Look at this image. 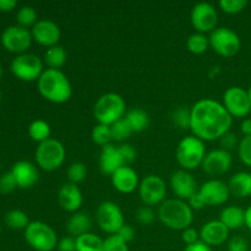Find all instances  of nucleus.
<instances>
[{"mask_svg":"<svg viewBox=\"0 0 251 251\" xmlns=\"http://www.w3.org/2000/svg\"><path fill=\"white\" fill-rule=\"evenodd\" d=\"M188 203H189V206L193 208V211L194 210H201V208L205 207V203H203L202 199L200 198L199 193L195 194V195H194L193 198L188 201Z\"/></svg>","mask_w":251,"mask_h":251,"instance_id":"8fccbe9b","label":"nucleus"},{"mask_svg":"<svg viewBox=\"0 0 251 251\" xmlns=\"http://www.w3.org/2000/svg\"><path fill=\"white\" fill-rule=\"evenodd\" d=\"M239 142L240 141H238L237 135L233 134V132L230 131L223 135V136L220 139V144H221V147H222V150H225V151H228V152H230L234 149H238Z\"/></svg>","mask_w":251,"mask_h":251,"instance_id":"c03bdc74","label":"nucleus"},{"mask_svg":"<svg viewBox=\"0 0 251 251\" xmlns=\"http://www.w3.org/2000/svg\"><path fill=\"white\" fill-rule=\"evenodd\" d=\"M117 235L119 238H122L125 243L129 244L132 239L135 238V229L129 225H124L122 228L119 229V232L117 233Z\"/></svg>","mask_w":251,"mask_h":251,"instance_id":"09e8293b","label":"nucleus"},{"mask_svg":"<svg viewBox=\"0 0 251 251\" xmlns=\"http://www.w3.org/2000/svg\"><path fill=\"white\" fill-rule=\"evenodd\" d=\"M248 95H249V102H250V110H251V86H250L249 91H248Z\"/></svg>","mask_w":251,"mask_h":251,"instance_id":"6e6d98bb","label":"nucleus"},{"mask_svg":"<svg viewBox=\"0 0 251 251\" xmlns=\"http://www.w3.org/2000/svg\"><path fill=\"white\" fill-rule=\"evenodd\" d=\"M31 33L34 42L47 48L58 46L61 37L60 28L51 20H38V22L32 27Z\"/></svg>","mask_w":251,"mask_h":251,"instance_id":"f3484780","label":"nucleus"},{"mask_svg":"<svg viewBox=\"0 0 251 251\" xmlns=\"http://www.w3.org/2000/svg\"><path fill=\"white\" fill-rule=\"evenodd\" d=\"M103 251H130L127 243H125L122 238L115 235H109L104 239V248Z\"/></svg>","mask_w":251,"mask_h":251,"instance_id":"58836bf2","label":"nucleus"},{"mask_svg":"<svg viewBox=\"0 0 251 251\" xmlns=\"http://www.w3.org/2000/svg\"><path fill=\"white\" fill-rule=\"evenodd\" d=\"M247 0H221L220 7L223 12L229 15L240 14L247 7Z\"/></svg>","mask_w":251,"mask_h":251,"instance_id":"e433bc0d","label":"nucleus"},{"mask_svg":"<svg viewBox=\"0 0 251 251\" xmlns=\"http://www.w3.org/2000/svg\"><path fill=\"white\" fill-rule=\"evenodd\" d=\"M11 73L15 77L25 82L38 81L43 74V63L37 55L31 53H24L15 56L11 61Z\"/></svg>","mask_w":251,"mask_h":251,"instance_id":"1a4fd4ad","label":"nucleus"},{"mask_svg":"<svg viewBox=\"0 0 251 251\" xmlns=\"http://www.w3.org/2000/svg\"><path fill=\"white\" fill-rule=\"evenodd\" d=\"M198 193L205 206H221L227 202L230 196L228 184L218 179L205 181L199 188Z\"/></svg>","mask_w":251,"mask_h":251,"instance_id":"2eb2a0df","label":"nucleus"},{"mask_svg":"<svg viewBox=\"0 0 251 251\" xmlns=\"http://www.w3.org/2000/svg\"><path fill=\"white\" fill-rule=\"evenodd\" d=\"M17 188L16 180H15L14 176L11 172L0 176V193L1 194H10Z\"/></svg>","mask_w":251,"mask_h":251,"instance_id":"37998d69","label":"nucleus"},{"mask_svg":"<svg viewBox=\"0 0 251 251\" xmlns=\"http://www.w3.org/2000/svg\"><path fill=\"white\" fill-rule=\"evenodd\" d=\"M186 47H188L190 53L200 55V54H203L208 49V47H210V39L203 33L196 32V33L191 34L189 37L188 41H186Z\"/></svg>","mask_w":251,"mask_h":251,"instance_id":"473e14b6","label":"nucleus"},{"mask_svg":"<svg viewBox=\"0 0 251 251\" xmlns=\"http://www.w3.org/2000/svg\"><path fill=\"white\" fill-rule=\"evenodd\" d=\"M66 151L64 145L55 139H48L38 144L36 150V162L39 168L47 172H54L63 166Z\"/></svg>","mask_w":251,"mask_h":251,"instance_id":"0eeeda50","label":"nucleus"},{"mask_svg":"<svg viewBox=\"0 0 251 251\" xmlns=\"http://www.w3.org/2000/svg\"><path fill=\"white\" fill-rule=\"evenodd\" d=\"M118 150H119L120 156H122L123 162H124L125 166H131V164L136 161L137 152L132 145L122 144L120 146H118Z\"/></svg>","mask_w":251,"mask_h":251,"instance_id":"a19ab883","label":"nucleus"},{"mask_svg":"<svg viewBox=\"0 0 251 251\" xmlns=\"http://www.w3.org/2000/svg\"><path fill=\"white\" fill-rule=\"evenodd\" d=\"M191 25L199 33H207L217 28L218 14L210 2H199L191 10Z\"/></svg>","mask_w":251,"mask_h":251,"instance_id":"ddd939ff","label":"nucleus"},{"mask_svg":"<svg viewBox=\"0 0 251 251\" xmlns=\"http://www.w3.org/2000/svg\"><path fill=\"white\" fill-rule=\"evenodd\" d=\"M58 202L64 211L70 213L78 212L82 206L83 196L76 184L66 183L59 189Z\"/></svg>","mask_w":251,"mask_h":251,"instance_id":"412c9836","label":"nucleus"},{"mask_svg":"<svg viewBox=\"0 0 251 251\" xmlns=\"http://www.w3.org/2000/svg\"><path fill=\"white\" fill-rule=\"evenodd\" d=\"M159 221L173 230H185L194 221V211L186 201L167 199L159 205L157 212Z\"/></svg>","mask_w":251,"mask_h":251,"instance_id":"7ed1b4c3","label":"nucleus"},{"mask_svg":"<svg viewBox=\"0 0 251 251\" xmlns=\"http://www.w3.org/2000/svg\"><path fill=\"white\" fill-rule=\"evenodd\" d=\"M0 232H1V227H0Z\"/></svg>","mask_w":251,"mask_h":251,"instance_id":"bf43d9fd","label":"nucleus"},{"mask_svg":"<svg viewBox=\"0 0 251 251\" xmlns=\"http://www.w3.org/2000/svg\"><path fill=\"white\" fill-rule=\"evenodd\" d=\"M5 223L12 229L25 230L31 222L26 212L21 210H11L5 215Z\"/></svg>","mask_w":251,"mask_h":251,"instance_id":"2f4dec72","label":"nucleus"},{"mask_svg":"<svg viewBox=\"0 0 251 251\" xmlns=\"http://www.w3.org/2000/svg\"><path fill=\"white\" fill-rule=\"evenodd\" d=\"M184 251H212V248L208 247V245H206L205 243H202L200 240V242H198L196 244H193V245H189V247L185 248V250Z\"/></svg>","mask_w":251,"mask_h":251,"instance_id":"603ef678","label":"nucleus"},{"mask_svg":"<svg viewBox=\"0 0 251 251\" xmlns=\"http://www.w3.org/2000/svg\"><path fill=\"white\" fill-rule=\"evenodd\" d=\"M181 240L185 243L186 247L196 244L198 242H200V232H198V230L194 229V228L191 227L186 228V229L183 230V233H181Z\"/></svg>","mask_w":251,"mask_h":251,"instance_id":"a18cd8bd","label":"nucleus"},{"mask_svg":"<svg viewBox=\"0 0 251 251\" xmlns=\"http://www.w3.org/2000/svg\"><path fill=\"white\" fill-rule=\"evenodd\" d=\"M32 33L29 29L25 27L19 26H10L2 32L1 34V44L7 51L15 53L17 55L26 53L27 49L31 47Z\"/></svg>","mask_w":251,"mask_h":251,"instance_id":"f8f14e48","label":"nucleus"},{"mask_svg":"<svg viewBox=\"0 0 251 251\" xmlns=\"http://www.w3.org/2000/svg\"><path fill=\"white\" fill-rule=\"evenodd\" d=\"M228 251H249V244L242 237H234L228 243Z\"/></svg>","mask_w":251,"mask_h":251,"instance_id":"49530a36","label":"nucleus"},{"mask_svg":"<svg viewBox=\"0 0 251 251\" xmlns=\"http://www.w3.org/2000/svg\"><path fill=\"white\" fill-rule=\"evenodd\" d=\"M92 222L87 213L85 212H75L73 213L69 221L66 222V232L70 237L77 238L81 235L90 233Z\"/></svg>","mask_w":251,"mask_h":251,"instance_id":"393cba45","label":"nucleus"},{"mask_svg":"<svg viewBox=\"0 0 251 251\" xmlns=\"http://www.w3.org/2000/svg\"><path fill=\"white\" fill-rule=\"evenodd\" d=\"M68 59V54L64 47L61 46H54L47 49L46 54H44V63L47 64L48 69H54V70H59L63 68Z\"/></svg>","mask_w":251,"mask_h":251,"instance_id":"bb28decb","label":"nucleus"},{"mask_svg":"<svg viewBox=\"0 0 251 251\" xmlns=\"http://www.w3.org/2000/svg\"><path fill=\"white\" fill-rule=\"evenodd\" d=\"M39 95L48 102L61 104L68 102L73 95V87L64 73L54 69H46L37 81Z\"/></svg>","mask_w":251,"mask_h":251,"instance_id":"f03ea898","label":"nucleus"},{"mask_svg":"<svg viewBox=\"0 0 251 251\" xmlns=\"http://www.w3.org/2000/svg\"><path fill=\"white\" fill-rule=\"evenodd\" d=\"M239 158L245 166L251 167V136H244L238 146Z\"/></svg>","mask_w":251,"mask_h":251,"instance_id":"4c0bfd02","label":"nucleus"},{"mask_svg":"<svg viewBox=\"0 0 251 251\" xmlns=\"http://www.w3.org/2000/svg\"><path fill=\"white\" fill-rule=\"evenodd\" d=\"M92 141L98 146H105L112 141L110 126L103 124H97L92 130Z\"/></svg>","mask_w":251,"mask_h":251,"instance_id":"f704fd0d","label":"nucleus"},{"mask_svg":"<svg viewBox=\"0 0 251 251\" xmlns=\"http://www.w3.org/2000/svg\"><path fill=\"white\" fill-rule=\"evenodd\" d=\"M240 130L244 134V136H251V118L243 120L242 125H240Z\"/></svg>","mask_w":251,"mask_h":251,"instance_id":"864d4df0","label":"nucleus"},{"mask_svg":"<svg viewBox=\"0 0 251 251\" xmlns=\"http://www.w3.org/2000/svg\"><path fill=\"white\" fill-rule=\"evenodd\" d=\"M139 194L145 206L161 205L166 200L167 185L166 181L158 176H147L139 185Z\"/></svg>","mask_w":251,"mask_h":251,"instance_id":"9b49d317","label":"nucleus"},{"mask_svg":"<svg viewBox=\"0 0 251 251\" xmlns=\"http://www.w3.org/2000/svg\"><path fill=\"white\" fill-rule=\"evenodd\" d=\"M132 129L130 126V124L127 123V120L125 119V117L123 119L118 120L117 123H114L113 125H110V134H112V141L115 142H122L124 144V141H126L132 134Z\"/></svg>","mask_w":251,"mask_h":251,"instance_id":"7c9ffc66","label":"nucleus"},{"mask_svg":"<svg viewBox=\"0 0 251 251\" xmlns=\"http://www.w3.org/2000/svg\"><path fill=\"white\" fill-rule=\"evenodd\" d=\"M37 17H38L37 16V11L33 9V7L22 6L21 9L17 11V15H16L17 25L28 29V27H33L34 25L38 22Z\"/></svg>","mask_w":251,"mask_h":251,"instance_id":"72a5a7b5","label":"nucleus"},{"mask_svg":"<svg viewBox=\"0 0 251 251\" xmlns=\"http://www.w3.org/2000/svg\"><path fill=\"white\" fill-rule=\"evenodd\" d=\"M232 162L233 158L230 152L218 149L206 153L201 167L207 176H220L229 171Z\"/></svg>","mask_w":251,"mask_h":251,"instance_id":"dca6fc26","label":"nucleus"},{"mask_svg":"<svg viewBox=\"0 0 251 251\" xmlns=\"http://www.w3.org/2000/svg\"><path fill=\"white\" fill-rule=\"evenodd\" d=\"M17 6V2L15 0H0V11L10 12Z\"/></svg>","mask_w":251,"mask_h":251,"instance_id":"3c124183","label":"nucleus"},{"mask_svg":"<svg viewBox=\"0 0 251 251\" xmlns=\"http://www.w3.org/2000/svg\"><path fill=\"white\" fill-rule=\"evenodd\" d=\"M16 180L17 188L31 189L36 185L39 179V173L37 167L28 161H19L12 166L10 171Z\"/></svg>","mask_w":251,"mask_h":251,"instance_id":"aec40b11","label":"nucleus"},{"mask_svg":"<svg viewBox=\"0 0 251 251\" xmlns=\"http://www.w3.org/2000/svg\"><path fill=\"white\" fill-rule=\"evenodd\" d=\"M126 114V103L118 93H105L100 96L93 108V115L98 124L113 125Z\"/></svg>","mask_w":251,"mask_h":251,"instance_id":"20e7f679","label":"nucleus"},{"mask_svg":"<svg viewBox=\"0 0 251 251\" xmlns=\"http://www.w3.org/2000/svg\"><path fill=\"white\" fill-rule=\"evenodd\" d=\"M1 76H2V69L1 66H0V78H1Z\"/></svg>","mask_w":251,"mask_h":251,"instance_id":"4d7b16f0","label":"nucleus"},{"mask_svg":"<svg viewBox=\"0 0 251 251\" xmlns=\"http://www.w3.org/2000/svg\"><path fill=\"white\" fill-rule=\"evenodd\" d=\"M173 122L180 129H190V109L178 108L173 114Z\"/></svg>","mask_w":251,"mask_h":251,"instance_id":"ea45409f","label":"nucleus"},{"mask_svg":"<svg viewBox=\"0 0 251 251\" xmlns=\"http://www.w3.org/2000/svg\"><path fill=\"white\" fill-rule=\"evenodd\" d=\"M171 186L176 199L188 202L195 194H198L199 186L195 178L188 171H176L171 176Z\"/></svg>","mask_w":251,"mask_h":251,"instance_id":"a211bd4d","label":"nucleus"},{"mask_svg":"<svg viewBox=\"0 0 251 251\" xmlns=\"http://www.w3.org/2000/svg\"><path fill=\"white\" fill-rule=\"evenodd\" d=\"M123 166L125 164L118 147H115L113 144H108L102 147L100 156V168L104 176H112Z\"/></svg>","mask_w":251,"mask_h":251,"instance_id":"5701e85b","label":"nucleus"},{"mask_svg":"<svg viewBox=\"0 0 251 251\" xmlns=\"http://www.w3.org/2000/svg\"><path fill=\"white\" fill-rule=\"evenodd\" d=\"M245 226L251 230V206L245 210Z\"/></svg>","mask_w":251,"mask_h":251,"instance_id":"5fc2aeb1","label":"nucleus"},{"mask_svg":"<svg viewBox=\"0 0 251 251\" xmlns=\"http://www.w3.org/2000/svg\"><path fill=\"white\" fill-rule=\"evenodd\" d=\"M233 118L222 103L205 98L190 109V130L194 136L205 141L220 140L230 131Z\"/></svg>","mask_w":251,"mask_h":251,"instance_id":"f257e3e1","label":"nucleus"},{"mask_svg":"<svg viewBox=\"0 0 251 251\" xmlns=\"http://www.w3.org/2000/svg\"><path fill=\"white\" fill-rule=\"evenodd\" d=\"M205 156V142L194 135L184 137L176 147V161L184 171H193L200 167Z\"/></svg>","mask_w":251,"mask_h":251,"instance_id":"39448f33","label":"nucleus"},{"mask_svg":"<svg viewBox=\"0 0 251 251\" xmlns=\"http://www.w3.org/2000/svg\"><path fill=\"white\" fill-rule=\"evenodd\" d=\"M136 220L137 222L144 226L152 225L154 222V220H156V213H154V211L150 206H142V207H140L137 210Z\"/></svg>","mask_w":251,"mask_h":251,"instance_id":"79ce46f5","label":"nucleus"},{"mask_svg":"<svg viewBox=\"0 0 251 251\" xmlns=\"http://www.w3.org/2000/svg\"><path fill=\"white\" fill-rule=\"evenodd\" d=\"M125 119L131 126L134 132H141L146 130L150 125V118L145 110L140 109V108H134L130 109L129 112L125 114Z\"/></svg>","mask_w":251,"mask_h":251,"instance_id":"cd10ccee","label":"nucleus"},{"mask_svg":"<svg viewBox=\"0 0 251 251\" xmlns=\"http://www.w3.org/2000/svg\"><path fill=\"white\" fill-rule=\"evenodd\" d=\"M87 176V168L81 162H75L71 164L68 169V179L69 183H73L77 185L78 183H82Z\"/></svg>","mask_w":251,"mask_h":251,"instance_id":"c9c22d12","label":"nucleus"},{"mask_svg":"<svg viewBox=\"0 0 251 251\" xmlns=\"http://www.w3.org/2000/svg\"><path fill=\"white\" fill-rule=\"evenodd\" d=\"M222 104L232 118H245L251 113L248 91L238 86H233L226 91Z\"/></svg>","mask_w":251,"mask_h":251,"instance_id":"4468645a","label":"nucleus"},{"mask_svg":"<svg viewBox=\"0 0 251 251\" xmlns=\"http://www.w3.org/2000/svg\"><path fill=\"white\" fill-rule=\"evenodd\" d=\"M104 240L93 233L76 238V251H103Z\"/></svg>","mask_w":251,"mask_h":251,"instance_id":"c85d7f7f","label":"nucleus"},{"mask_svg":"<svg viewBox=\"0 0 251 251\" xmlns=\"http://www.w3.org/2000/svg\"><path fill=\"white\" fill-rule=\"evenodd\" d=\"M220 221L229 230H235L245 226V211L239 206H227L221 212Z\"/></svg>","mask_w":251,"mask_h":251,"instance_id":"a878e982","label":"nucleus"},{"mask_svg":"<svg viewBox=\"0 0 251 251\" xmlns=\"http://www.w3.org/2000/svg\"><path fill=\"white\" fill-rule=\"evenodd\" d=\"M25 239L36 251H53L59 243L55 230L41 221H34L27 226L25 229Z\"/></svg>","mask_w":251,"mask_h":251,"instance_id":"423d86ee","label":"nucleus"},{"mask_svg":"<svg viewBox=\"0 0 251 251\" xmlns=\"http://www.w3.org/2000/svg\"><path fill=\"white\" fill-rule=\"evenodd\" d=\"M230 230L220 220L205 223L200 229V240L208 247H220L227 242Z\"/></svg>","mask_w":251,"mask_h":251,"instance_id":"6ab92c4d","label":"nucleus"},{"mask_svg":"<svg viewBox=\"0 0 251 251\" xmlns=\"http://www.w3.org/2000/svg\"><path fill=\"white\" fill-rule=\"evenodd\" d=\"M28 135L33 141L38 142V144L44 142L46 140L50 139V125L46 120H34L29 125Z\"/></svg>","mask_w":251,"mask_h":251,"instance_id":"c756f323","label":"nucleus"},{"mask_svg":"<svg viewBox=\"0 0 251 251\" xmlns=\"http://www.w3.org/2000/svg\"><path fill=\"white\" fill-rule=\"evenodd\" d=\"M112 184L122 194H131L139 188L140 181L136 171L130 166H123L112 176Z\"/></svg>","mask_w":251,"mask_h":251,"instance_id":"4be33fe9","label":"nucleus"},{"mask_svg":"<svg viewBox=\"0 0 251 251\" xmlns=\"http://www.w3.org/2000/svg\"><path fill=\"white\" fill-rule=\"evenodd\" d=\"M1 98H2V95H1V91H0V103H1Z\"/></svg>","mask_w":251,"mask_h":251,"instance_id":"13d9d810","label":"nucleus"},{"mask_svg":"<svg viewBox=\"0 0 251 251\" xmlns=\"http://www.w3.org/2000/svg\"><path fill=\"white\" fill-rule=\"evenodd\" d=\"M59 251H76V238L74 237H64L58 243Z\"/></svg>","mask_w":251,"mask_h":251,"instance_id":"de8ad7c7","label":"nucleus"},{"mask_svg":"<svg viewBox=\"0 0 251 251\" xmlns=\"http://www.w3.org/2000/svg\"><path fill=\"white\" fill-rule=\"evenodd\" d=\"M96 221L100 229L109 235H115L125 225L124 215L119 206L112 201H104L96 210Z\"/></svg>","mask_w":251,"mask_h":251,"instance_id":"9d476101","label":"nucleus"},{"mask_svg":"<svg viewBox=\"0 0 251 251\" xmlns=\"http://www.w3.org/2000/svg\"><path fill=\"white\" fill-rule=\"evenodd\" d=\"M210 47L221 56L230 58L238 54L242 47L239 36L228 27H217L215 31L211 32Z\"/></svg>","mask_w":251,"mask_h":251,"instance_id":"6e6552de","label":"nucleus"},{"mask_svg":"<svg viewBox=\"0 0 251 251\" xmlns=\"http://www.w3.org/2000/svg\"><path fill=\"white\" fill-rule=\"evenodd\" d=\"M230 195L244 199L251 195V174L248 172H239L229 179L228 183Z\"/></svg>","mask_w":251,"mask_h":251,"instance_id":"b1692460","label":"nucleus"}]
</instances>
